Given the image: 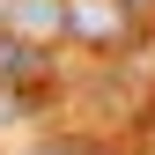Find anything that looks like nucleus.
Segmentation results:
<instances>
[{"mask_svg":"<svg viewBox=\"0 0 155 155\" xmlns=\"http://www.w3.org/2000/svg\"><path fill=\"white\" fill-rule=\"evenodd\" d=\"M133 0H67V37L74 45H89V52H118L133 45Z\"/></svg>","mask_w":155,"mask_h":155,"instance_id":"f257e3e1","label":"nucleus"},{"mask_svg":"<svg viewBox=\"0 0 155 155\" xmlns=\"http://www.w3.org/2000/svg\"><path fill=\"white\" fill-rule=\"evenodd\" d=\"M22 111H30V104H22V96H15V81H0V126H15V118H22Z\"/></svg>","mask_w":155,"mask_h":155,"instance_id":"7ed1b4c3","label":"nucleus"},{"mask_svg":"<svg viewBox=\"0 0 155 155\" xmlns=\"http://www.w3.org/2000/svg\"><path fill=\"white\" fill-rule=\"evenodd\" d=\"M133 8H148V0H133Z\"/></svg>","mask_w":155,"mask_h":155,"instance_id":"39448f33","label":"nucleus"},{"mask_svg":"<svg viewBox=\"0 0 155 155\" xmlns=\"http://www.w3.org/2000/svg\"><path fill=\"white\" fill-rule=\"evenodd\" d=\"M37 155H89V148H74V140H52V148H37Z\"/></svg>","mask_w":155,"mask_h":155,"instance_id":"20e7f679","label":"nucleus"},{"mask_svg":"<svg viewBox=\"0 0 155 155\" xmlns=\"http://www.w3.org/2000/svg\"><path fill=\"white\" fill-rule=\"evenodd\" d=\"M0 37H22L45 52L52 37H67V0H8L0 8Z\"/></svg>","mask_w":155,"mask_h":155,"instance_id":"f03ea898","label":"nucleus"}]
</instances>
